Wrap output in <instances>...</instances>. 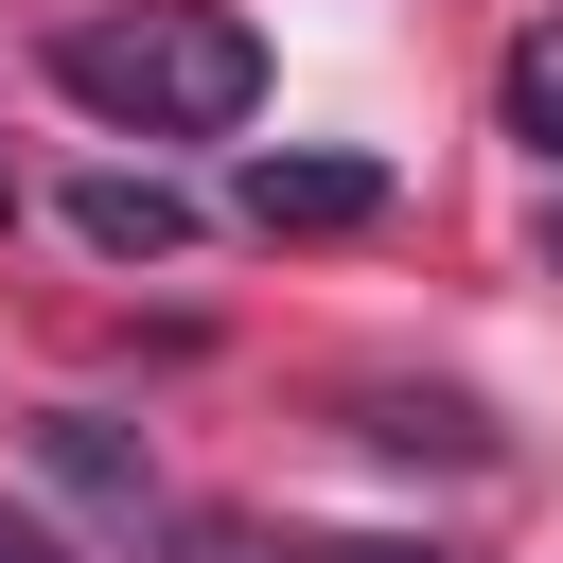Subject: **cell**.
Segmentation results:
<instances>
[{
    "label": "cell",
    "instance_id": "cell-1",
    "mask_svg": "<svg viewBox=\"0 0 563 563\" xmlns=\"http://www.w3.org/2000/svg\"><path fill=\"white\" fill-rule=\"evenodd\" d=\"M53 88L88 123H141V141H229L264 106V35L229 0H123V18H70L53 35Z\"/></svg>",
    "mask_w": 563,
    "mask_h": 563
},
{
    "label": "cell",
    "instance_id": "cell-2",
    "mask_svg": "<svg viewBox=\"0 0 563 563\" xmlns=\"http://www.w3.org/2000/svg\"><path fill=\"white\" fill-rule=\"evenodd\" d=\"M229 211L282 229V246H317V229H369V211H387V158H352V141H264V158L229 176Z\"/></svg>",
    "mask_w": 563,
    "mask_h": 563
},
{
    "label": "cell",
    "instance_id": "cell-3",
    "mask_svg": "<svg viewBox=\"0 0 563 563\" xmlns=\"http://www.w3.org/2000/svg\"><path fill=\"white\" fill-rule=\"evenodd\" d=\"M70 229H88L106 264H176V246H194V194H176V176H123V158H106V176H70Z\"/></svg>",
    "mask_w": 563,
    "mask_h": 563
},
{
    "label": "cell",
    "instance_id": "cell-4",
    "mask_svg": "<svg viewBox=\"0 0 563 563\" xmlns=\"http://www.w3.org/2000/svg\"><path fill=\"white\" fill-rule=\"evenodd\" d=\"M510 141H545V158H563V18H545V35H510Z\"/></svg>",
    "mask_w": 563,
    "mask_h": 563
},
{
    "label": "cell",
    "instance_id": "cell-5",
    "mask_svg": "<svg viewBox=\"0 0 563 563\" xmlns=\"http://www.w3.org/2000/svg\"><path fill=\"white\" fill-rule=\"evenodd\" d=\"M0 563H70V545H53V528H35V510H0Z\"/></svg>",
    "mask_w": 563,
    "mask_h": 563
},
{
    "label": "cell",
    "instance_id": "cell-6",
    "mask_svg": "<svg viewBox=\"0 0 563 563\" xmlns=\"http://www.w3.org/2000/svg\"><path fill=\"white\" fill-rule=\"evenodd\" d=\"M299 563H440V545H299Z\"/></svg>",
    "mask_w": 563,
    "mask_h": 563
},
{
    "label": "cell",
    "instance_id": "cell-7",
    "mask_svg": "<svg viewBox=\"0 0 563 563\" xmlns=\"http://www.w3.org/2000/svg\"><path fill=\"white\" fill-rule=\"evenodd\" d=\"M545 264H563V211H545Z\"/></svg>",
    "mask_w": 563,
    "mask_h": 563
}]
</instances>
